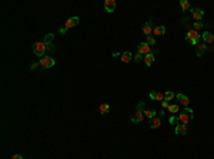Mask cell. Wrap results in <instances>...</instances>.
Returning <instances> with one entry per match:
<instances>
[{"mask_svg":"<svg viewBox=\"0 0 214 159\" xmlns=\"http://www.w3.org/2000/svg\"><path fill=\"white\" fill-rule=\"evenodd\" d=\"M193 110H190L189 107L187 108H184V111L183 112L178 114V116H177V124H184V125H187L189 122H190L191 119H193Z\"/></svg>","mask_w":214,"mask_h":159,"instance_id":"1","label":"cell"},{"mask_svg":"<svg viewBox=\"0 0 214 159\" xmlns=\"http://www.w3.org/2000/svg\"><path fill=\"white\" fill-rule=\"evenodd\" d=\"M143 105H144V102L140 101V102H139V107H137V110H136V112H134V115L130 118V121H131V122H134V124H136V122H142V121H144V118H146V116H144V111L142 110Z\"/></svg>","mask_w":214,"mask_h":159,"instance_id":"2","label":"cell"},{"mask_svg":"<svg viewBox=\"0 0 214 159\" xmlns=\"http://www.w3.org/2000/svg\"><path fill=\"white\" fill-rule=\"evenodd\" d=\"M33 53L39 57H44V53H47V48H46V44L43 41H39V43H34L33 44Z\"/></svg>","mask_w":214,"mask_h":159,"instance_id":"3","label":"cell"},{"mask_svg":"<svg viewBox=\"0 0 214 159\" xmlns=\"http://www.w3.org/2000/svg\"><path fill=\"white\" fill-rule=\"evenodd\" d=\"M200 37H201V34H198V31H196V30H189V31H187V34H186V39H187V41H190L193 45H197V44H198V40H200Z\"/></svg>","mask_w":214,"mask_h":159,"instance_id":"4","label":"cell"},{"mask_svg":"<svg viewBox=\"0 0 214 159\" xmlns=\"http://www.w3.org/2000/svg\"><path fill=\"white\" fill-rule=\"evenodd\" d=\"M39 63H40V66L43 68H51V67H54V64H56L54 58H53V57H47V55L42 57V60H40Z\"/></svg>","mask_w":214,"mask_h":159,"instance_id":"5","label":"cell"},{"mask_svg":"<svg viewBox=\"0 0 214 159\" xmlns=\"http://www.w3.org/2000/svg\"><path fill=\"white\" fill-rule=\"evenodd\" d=\"M190 12H191V17H193L196 22H200V20L203 19V16H204V12H203L201 9H197V7H193Z\"/></svg>","mask_w":214,"mask_h":159,"instance_id":"6","label":"cell"},{"mask_svg":"<svg viewBox=\"0 0 214 159\" xmlns=\"http://www.w3.org/2000/svg\"><path fill=\"white\" fill-rule=\"evenodd\" d=\"M139 53H140L142 55H147V54L151 53V47L147 44L146 41H144V43H140V45H139Z\"/></svg>","mask_w":214,"mask_h":159,"instance_id":"7","label":"cell"},{"mask_svg":"<svg viewBox=\"0 0 214 159\" xmlns=\"http://www.w3.org/2000/svg\"><path fill=\"white\" fill-rule=\"evenodd\" d=\"M201 39H203V41H204L206 44L214 43V34H211L210 31H204V33L201 34Z\"/></svg>","mask_w":214,"mask_h":159,"instance_id":"8","label":"cell"},{"mask_svg":"<svg viewBox=\"0 0 214 159\" xmlns=\"http://www.w3.org/2000/svg\"><path fill=\"white\" fill-rule=\"evenodd\" d=\"M104 9H106V12L113 13L114 9H116V0H106L104 1Z\"/></svg>","mask_w":214,"mask_h":159,"instance_id":"9","label":"cell"},{"mask_svg":"<svg viewBox=\"0 0 214 159\" xmlns=\"http://www.w3.org/2000/svg\"><path fill=\"white\" fill-rule=\"evenodd\" d=\"M177 97V99H178V102L184 107V108H187L189 107V102H190V99H189V97H186L184 94H177L176 95Z\"/></svg>","mask_w":214,"mask_h":159,"instance_id":"10","label":"cell"},{"mask_svg":"<svg viewBox=\"0 0 214 159\" xmlns=\"http://www.w3.org/2000/svg\"><path fill=\"white\" fill-rule=\"evenodd\" d=\"M174 132H176L177 135H186V134H187V125H184V124H177Z\"/></svg>","mask_w":214,"mask_h":159,"instance_id":"11","label":"cell"},{"mask_svg":"<svg viewBox=\"0 0 214 159\" xmlns=\"http://www.w3.org/2000/svg\"><path fill=\"white\" fill-rule=\"evenodd\" d=\"M79 22H80V19L77 17V16H73V17H70L67 22H66V28H71V27H74V26H77L79 24Z\"/></svg>","mask_w":214,"mask_h":159,"instance_id":"12","label":"cell"},{"mask_svg":"<svg viewBox=\"0 0 214 159\" xmlns=\"http://www.w3.org/2000/svg\"><path fill=\"white\" fill-rule=\"evenodd\" d=\"M153 34L154 36H164L166 34V27L164 26H157L153 28Z\"/></svg>","mask_w":214,"mask_h":159,"instance_id":"13","label":"cell"},{"mask_svg":"<svg viewBox=\"0 0 214 159\" xmlns=\"http://www.w3.org/2000/svg\"><path fill=\"white\" fill-rule=\"evenodd\" d=\"M150 98H151V99H156V101H164V94H163V92H156V91H153V92H150Z\"/></svg>","mask_w":214,"mask_h":159,"instance_id":"14","label":"cell"},{"mask_svg":"<svg viewBox=\"0 0 214 159\" xmlns=\"http://www.w3.org/2000/svg\"><path fill=\"white\" fill-rule=\"evenodd\" d=\"M120 58H121V61H123V63H129V61H131L133 54H131L130 51H126V53H123V54H121V57H120Z\"/></svg>","mask_w":214,"mask_h":159,"instance_id":"15","label":"cell"},{"mask_svg":"<svg viewBox=\"0 0 214 159\" xmlns=\"http://www.w3.org/2000/svg\"><path fill=\"white\" fill-rule=\"evenodd\" d=\"M151 31H153V27H151V22L146 23V24L143 26V33H144L146 36H150V34H151Z\"/></svg>","mask_w":214,"mask_h":159,"instance_id":"16","label":"cell"},{"mask_svg":"<svg viewBox=\"0 0 214 159\" xmlns=\"http://www.w3.org/2000/svg\"><path fill=\"white\" fill-rule=\"evenodd\" d=\"M143 61L146 63V66H151V64H153V61H154V54H153V53H150V54L144 55V60H143Z\"/></svg>","mask_w":214,"mask_h":159,"instance_id":"17","label":"cell"},{"mask_svg":"<svg viewBox=\"0 0 214 159\" xmlns=\"http://www.w3.org/2000/svg\"><path fill=\"white\" fill-rule=\"evenodd\" d=\"M161 125V121H160V118H153L151 119V122H150V128H153V129H157Z\"/></svg>","mask_w":214,"mask_h":159,"instance_id":"18","label":"cell"},{"mask_svg":"<svg viewBox=\"0 0 214 159\" xmlns=\"http://www.w3.org/2000/svg\"><path fill=\"white\" fill-rule=\"evenodd\" d=\"M207 50V45H206V43H198L197 44V55L200 57V55H203V53Z\"/></svg>","mask_w":214,"mask_h":159,"instance_id":"19","label":"cell"},{"mask_svg":"<svg viewBox=\"0 0 214 159\" xmlns=\"http://www.w3.org/2000/svg\"><path fill=\"white\" fill-rule=\"evenodd\" d=\"M156 115H157V112H156L154 110H144V116H146V118H148V119L156 118Z\"/></svg>","mask_w":214,"mask_h":159,"instance_id":"20","label":"cell"},{"mask_svg":"<svg viewBox=\"0 0 214 159\" xmlns=\"http://www.w3.org/2000/svg\"><path fill=\"white\" fill-rule=\"evenodd\" d=\"M180 7L183 9V12H189V10H191V6H190V3H189L187 0H181V1H180Z\"/></svg>","mask_w":214,"mask_h":159,"instance_id":"21","label":"cell"},{"mask_svg":"<svg viewBox=\"0 0 214 159\" xmlns=\"http://www.w3.org/2000/svg\"><path fill=\"white\" fill-rule=\"evenodd\" d=\"M174 97H176V94H174L173 91H166V92H164V101H167V102L171 101Z\"/></svg>","mask_w":214,"mask_h":159,"instance_id":"22","label":"cell"},{"mask_svg":"<svg viewBox=\"0 0 214 159\" xmlns=\"http://www.w3.org/2000/svg\"><path fill=\"white\" fill-rule=\"evenodd\" d=\"M109 111H110V105L109 104H101L100 105V114L104 115V114H107Z\"/></svg>","mask_w":214,"mask_h":159,"instance_id":"23","label":"cell"},{"mask_svg":"<svg viewBox=\"0 0 214 159\" xmlns=\"http://www.w3.org/2000/svg\"><path fill=\"white\" fill-rule=\"evenodd\" d=\"M167 110H168V112H171V114H178L180 112V107H178V105H170Z\"/></svg>","mask_w":214,"mask_h":159,"instance_id":"24","label":"cell"},{"mask_svg":"<svg viewBox=\"0 0 214 159\" xmlns=\"http://www.w3.org/2000/svg\"><path fill=\"white\" fill-rule=\"evenodd\" d=\"M146 43L151 47V45L156 44V40H154V37H153V36H147V39H146Z\"/></svg>","mask_w":214,"mask_h":159,"instance_id":"25","label":"cell"},{"mask_svg":"<svg viewBox=\"0 0 214 159\" xmlns=\"http://www.w3.org/2000/svg\"><path fill=\"white\" fill-rule=\"evenodd\" d=\"M203 26H204V24H203V23H200V22H196V23H193V30H196V31H197V30H200V28H203Z\"/></svg>","mask_w":214,"mask_h":159,"instance_id":"26","label":"cell"},{"mask_svg":"<svg viewBox=\"0 0 214 159\" xmlns=\"http://www.w3.org/2000/svg\"><path fill=\"white\" fill-rule=\"evenodd\" d=\"M143 60H144V55H142L140 53H137V54L134 55V61H136V63H140Z\"/></svg>","mask_w":214,"mask_h":159,"instance_id":"27","label":"cell"},{"mask_svg":"<svg viewBox=\"0 0 214 159\" xmlns=\"http://www.w3.org/2000/svg\"><path fill=\"white\" fill-rule=\"evenodd\" d=\"M43 43H44V41H43ZM44 44H46V48H47L49 53L54 50V45H53V43H51V41H50V43H44Z\"/></svg>","mask_w":214,"mask_h":159,"instance_id":"28","label":"cell"},{"mask_svg":"<svg viewBox=\"0 0 214 159\" xmlns=\"http://www.w3.org/2000/svg\"><path fill=\"white\" fill-rule=\"evenodd\" d=\"M161 107H163L164 110H167V108H168L170 105H168V102H167V101H161Z\"/></svg>","mask_w":214,"mask_h":159,"instance_id":"29","label":"cell"},{"mask_svg":"<svg viewBox=\"0 0 214 159\" xmlns=\"http://www.w3.org/2000/svg\"><path fill=\"white\" fill-rule=\"evenodd\" d=\"M12 159H23V156H22L20 154H16V155H13V156H12Z\"/></svg>","mask_w":214,"mask_h":159,"instance_id":"30","label":"cell"},{"mask_svg":"<svg viewBox=\"0 0 214 159\" xmlns=\"http://www.w3.org/2000/svg\"><path fill=\"white\" fill-rule=\"evenodd\" d=\"M39 64H40V63H33V64L30 66V68H31V70H36V67H37Z\"/></svg>","mask_w":214,"mask_h":159,"instance_id":"31","label":"cell"},{"mask_svg":"<svg viewBox=\"0 0 214 159\" xmlns=\"http://www.w3.org/2000/svg\"><path fill=\"white\" fill-rule=\"evenodd\" d=\"M170 122H171V124H176V122H177V118H176V116H171V118H170Z\"/></svg>","mask_w":214,"mask_h":159,"instance_id":"32","label":"cell"},{"mask_svg":"<svg viewBox=\"0 0 214 159\" xmlns=\"http://www.w3.org/2000/svg\"><path fill=\"white\" fill-rule=\"evenodd\" d=\"M66 31H67V28H66V27H62V28H60V33H62V34H64Z\"/></svg>","mask_w":214,"mask_h":159,"instance_id":"33","label":"cell"},{"mask_svg":"<svg viewBox=\"0 0 214 159\" xmlns=\"http://www.w3.org/2000/svg\"><path fill=\"white\" fill-rule=\"evenodd\" d=\"M164 114H166L164 111H160V112H159V115H160V116H164Z\"/></svg>","mask_w":214,"mask_h":159,"instance_id":"34","label":"cell"}]
</instances>
